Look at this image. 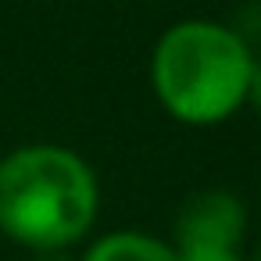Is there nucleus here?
<instances>
[{
  "instance_id": "obj_6",
  "label": "nucleus",
  "mask_w": 261,
  "mask_h": 261,
  "mask_svg": "<svg viewBox=\"0 0 261 261\" xmlns=\"http://www.w3.org/2000/svg\"><path fill=\"white\" fill-rule=\"evenodd\" d=\"M179 261H243L240 247H175Z\"/></svg>"
},
{
  "instance_id": "obj_4",
  "label": "nucleus",
  "mask_w": 261,
  "mask_h": 261,
  "mask_svg": "<svg viewBox=\"0 0 261 261\" xmlns=\"http://www.w3.org/2000/svg\"><path fill=\"white\" fill-rule=\"evenodd\" d=\"M83 261H179V254L172 240H161L140 229H115L97 236L86 247Z\"/></svg>"
},
{
  "instance_id": "obj_7",
  "label": "nucleus",
  "mask_w": 261,
  "mask_h": 261,
  "mask_svg": "<svg viewBox=\"0 0 261 261\" xmlns=\"http://www.w3.org/2000/svg\"><path fill=\"white\" fill-rule=\"evenodd\" d=\"M247 104L261 115V58H254V68H250V86H247Z\"/></svg>"
},
{
  "instance_id": "obj_8",
  "label": "nucleus",
  "mask_w": 261,
  "mask_h": 261,
  "mask_svg": "<svg viewBox=\"0 0 261 261\" xmlns=\"http://www.w3.org/2000/svg\"><path fill=\"white\" fill-rule=\"evenodd\" d=\"M40 261H68V257H65V254H61V250H58V254H43V257H40Z\"/></svg>"
},
{
  "instance_id": "obj_2",
  "label": "nucleus",
  "mask_w": 261,
  "mask_h": 261,
  "mask_svg": "<svg viewBox=\"0 0 261 261\" xmlns=\"http://www.w3.org/2000/svg\"><path fill=\"white\" fill-rule=\"evenodd\" d=\"M254 47L211 18L168 25L150 54V86L161 108L182 125H218L247 104Z\"/></svg>"
},
{
  "instance_id": "obj_1",
  "label": "nucleus",
  "mask_w": 261,
  "mask_h": 261,
  "mask_svg": "<svg viewBox=\"0 0 261 261\" xmlns=\"http://www.w3.org/2000/svg\"><path fill=\"white\" fill-rule=\"evenodd\" d=\"M100 211L93 165L61 143H25L0 158V236L58 254L90 236Z\"/></svg>"
},
{
  "instance_id": "obj_3",
  "label": "nucleus",
  "mask_w": 261,
  "mask_h": 261,
  "mask_svg": "<svg viewBox=\"0 0 261 261\" xmlns=\"http://www.w3.org/2000/svg\"><path fill=\"white\" fill-rule=\"evenodd\" d=\"M247 236V204L222 186L197 190L175 215V247H240Z\"/></svg>"
},
{
  "instance_id": "obj_5",
  "label": "nucleus",
  "mask_w": 261,
  "mask_h": 261,
  "mask_svg": "<svg viewBox=\"0 0 261 261\" xmlns=\"http://www.w3.org/2000/svg\"><path fill=\"white\" fill-rule=\"evenodd\" d=\"M232 29L243 36L247 47H254V40H261V0H250V4H243V8L236 11Z\"/></svg>"
},
{
  "instance_id": "obj_9",
  "label": "nucleus",
  "mask_w": 261,
  "mask_h": 261,
  "mask_svg": "<svg viewBox=\"0 0 261 261\" xmlns=\"http://www.w3.org/2000/svg\"><path fill=\"white\" fill-rule=\"evenodd\" d=\"M243 261H261V247H257V250H254L250 257H243Z\"/></svg>"
}]
</instances>
